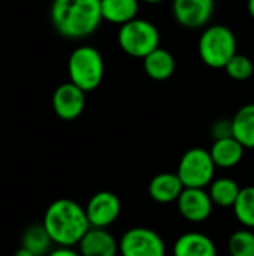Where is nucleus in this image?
Returning a JSON list of instances; mask_svg holds the SVG:
<instances>
[{
	"instance_id": "f257e3e1",
	"label": "nucleus",
	"mask_w": 254,
	"mask_h": 256,
	"mask_svg": "<svg viewBox=\"0 0 254 256\" xmlns=\"http://www.w3.org/2000/svg\"><path fill=\"white\" fill-rule=\"evenodd\" d=\"M51 21L63 38L84 39L103 21L100 0H54Z\"/></svg>"
},
{
	"instance_id": "f03ea898",
	"label": "nucleus",
	"mask_w": 254,
	"mask_h": 256,
	"mask_svg": "<svg viewBox=\"0 0 254 256\" xmlns=\"http://www.w3.org/2000/svg\"><path fill=\"white\" fill-rule=\"evenodd\" d=\"M42 225L48 231L51 240L61 248L79 244L91 228L85 208L67 198L57 200L46 208Z\"/></svg>"
},
{
	"instance_id": "7ed1b4c3",
	"label": "nucleus",
	"mask_w": 254,
	"mask_h": 256,
	"mask_svg": "<svg viewBox=\"0 0 254 256\" xmlns=\"http://www.w3.org/2000/svg\"><path fill=\"white\" fill-rule=\"evenodd\" d=\"M237 38L234 32L222 24L207 27L198 42V52L204 64L211 69H225L237 54Z\"/></svg>"
},
{
	"instance_id": "20e7f679",
	"label": "nucleus",
	"mask_w": 254,
	"mask_h": 256,
	"mask_svg": "<svg viewBox=\"0 0 254 256\" xmlns=\"http://www.w3.org/2000/svg\"><path fill=\"white\" fill-rule=\"evenodd\" d=\"M67 72L70 82L84 90L85 93L96 90L105 75V63L102 54L93 46L76 48L67 62Z\"/></svg>"
},
{
	"instance_id": "39448f33",
	"label": "nucleus",
	"mask_w": 254,
	"mask_h": 256,
	"mask_svg": "<svg viewBox=\"0 0 254 256\" xmlns=\"http://www.w3.org/2000/svg\"><path fill=\"white\" fill-rule=\"evenodd\" d=\"M118 45L130 57L145 58L160 46V32L148 20L135 18L118 30Z\"/></svg>"
},
{
	"instance_id": "423d86ee",
	"label": "nucleus",
	"mask_w": 254,
	"mask_h": 256,
	"mask_svg": "<svg viewBox=\"0 0 254 256\" xmlns=\"http://www.w3.org/2000/svg\"><path fill=\"white\" fill-rule=\"evenodd\" d=\"M216 164L208 150L195 147L187 150L178 164L177 176L184 188L205 189L214 180Z\"/></svg>"
},
{
	"instance_id": "0eeeda50",
	"label": "nucleus",
	"mask_w": 254,
	"mask_h": 256,
	"mask_svg": "<svg viewBox=\"0 0 254 256\" xmlns=\"http://www.w3.org/2000/svg\"><path fill=\"white\" fill-rule=\"evenodd\" d=\"M121 256H166L163 238L148 228H132L120 240Z\"/></svg>"
},
{
	"instance_id": "6e6552de",
	"label": "nucleus",
	"mask_w": 254,
	"mask_h": 256,
	"mask_svg": "<svg viewBox=\"0 0 254 256\" xmlns=\"http://www.w3.org/2000/svg\"><path fill=\"white\" fill-rule=\"evenodd\" d=\"M85 213L91 228L106 230L120 218L121 201L112 192H97L90 198L85 207Z\"/></svg>"
},
{
	"instance_id": "1a4fd4ad",
	"label": "nucleus",
	"mask_w": 254,
	"mask_h": 256,
	"mask_svg": "<svg viewBox=\"0 0 254 256\" xmlns=\"http://www.w3.org/2000/svg\"><path fill=\"white\" fill-rule=\"evenodd\" d=\"M214 0H174L172 15L184 28H202L213 18Z\"/></svg>"
},
{
	"instance_id": "9d476101",
	"label": "nucleus",
	"mask_w": 254,
	"mask_h": 256,
	"mask_svg": "<svg viewBox=\"0 0 254 256\" xmlns=\"http://www.w3.org/2000/svg\"><path fill=\"white\" fill-rule=\"evenodd\" d=\"M85 92L73 82L58 86L52 94V110L55 116L64 122L76 120L85 110Z\"/></svg>"
},
{
	"instance_id": "9b49d317",
	"label": "nucleus",
	"mask_w": 254,
	"mask_h": 256,
	"mask_svg": "<svg viewBox=\"0 0 254 256\" xmlns=\"http://www.w3.org/2000/svg\"><path fill=\"white\" fill-rule=\"evenodd\" d=\"M178 212L180 214L193 224L205 222L213 212V201L205 189H195V188H184L178 201Z\"/></svg>"
},
{
	"instance_id": "f8f14e48",
	"label": "nucleus",
	"mask_w": 254,
	"mask_h": 256,
	"mask_svg": "<svg viewBox=\"0 0 254 256\" xmlns=\"http://www.w3.org/2000/svg\"><path fill=\"white\" fill-rule=\"evenodd\" d=\"M78 246L82 256H117L120 252V244L103 228H90Z\"/></svg>"
},
{
	"instance_id": "ddd939ff",
	"label": "nucleus",
	"mask_w": 254,
	"mask_h": 256,
	"mask_svg": "<svg viewBox=\"0 0 254 256\" xmlns=\"http://www.w3.org/2000/svg\"><path fill=\"white\" fill-rule=\"evenodd\" d=\"M184 190V186L180 180V177L172 172H162L153 177L148 186V194L154 202L159 204H171L177 202L181 192Z\"/></svg>"
},
{
	"instance_id": "4468645a",
	"label": "nucleus",
	"mask_w": 254,
	"mask_h": 256,
	"mask_svg": "<svg viewBox=\"0 0 254 256\" xmlns=\"http://www.w3.org/2000/svg\"><path fill=\"white\" fill-rule=\"evenodd\" d=\"M174 256H217L214 242L201 232H186L174 244Z\"/></svg>"
},
{
	"instance_id": "2eb2a0df",
	"label": "nucleus",
	"mask_w": 254,
	"mask_h": 256,
	"mask_svg": "<svg viewBox=\"0 0 254 256\" xmlns=\"http://www.w3.org/2000/svg\"><path fill=\"white\" fill-rule=\"evenodd\" d=\"M244 150L246 148L234 136H228L216 140L210 148V154L217 168L229 170L237 166L243 160Z\"/></svg>"
},
{
	"instance_id": "dca6fc26",
	"label": "nucleus",
	"mask_w": 254,
	"mask_h": 256,
	"mask_svg": "<svg viewBox=\"0 0 254 256\" xmlns=\"http://www.w3.org/2000/svg\"><path fill=\"white\" fill-rule=\"evenodd\" d=\"M102 18L111 24L124 26L138 18L139 2L138 0H100Z\"/></svg>"
},
{
	"instance_id": "f3484780",
	"label": "nucleus",
	"mask_w": 254,
	"mask_h": 256,
	"mask_svg": "<svg viewBox=\"0 0 254 256\" xmlns=\"http://www.w3.org/2000/svg\"><path fill=\"white\" fill-rule=\"evenodd\" d=\"M144 70L154 81H166L175 72V58L168 50L159 46L144 58Z\"/></svg>"
},
{
	"instance_id": "a211bd4d",
	"label": "nucleus",
	"mask_w": 254,
	"mask_h": 256,
	"mask_svg": "<svg viewBox=\"0 0 254 256\" xmlns=\"http://www.w3.org/2000/svg\"><path fill=\"white\" fill-rule=\"evenodd\" d=\"M231 120L232 136L244 148H254V104L241 106Z\"/></svg>"
},
{
	"instance_id": "6ab92c4d",
	"label": "nucleus",
	"mask_w": 254,
	"mask_h": 256,
	"mask_svg": "<svg viewBox=\"0 0 254 256\" xmlns=\"http://www.w3.org/2000/svg\"><path fill=\"white\" fill-rule=\"evenodd\" d=\"M54 242L51 240L48 231L43 225H31L28 226L21 238V248L28 250L34 256H46L49 254L51 244Z\"/></svg>"
},
{
	"instance_id": "aec40b11",
	"label": "nucleus",
	"mask_w": 254,
	"mask_h": 256,
	"mask_svg": "<svg viewBox=\"0 0 254 256\" xmlns=\"http://www.w3.org/2000/svg\"><path fill=\"white\" fill-rule=\"evenodd\" d=\"M240 192H241V188L238 186L235 180L223 177V178L213 180V183L210 184L208 194L214 206L228 208V207H234Z\"/></svg>"
},
{
	"instance_id": "412c9836",
	"label": "nucleus",
	"mask_w": 254,
	"mask_h": 256,
	"mask_svg": "<svg viewBox=\"0 0 254 256\" xmlns=\"http://www.w3.org/2000/svg\"><path fill=\"white\" fill-rule=\"evenodd\" d=\"M232 208L237 220L243 226L254 230V186L241 189Z\"/></svg>"
},
{
	"instance_id": "4be33fe9",
	"label": "nucleus",
	"mask_w": 254,
	"mask_h": 256,
	"mask_svg": "<svg viewBox=\"0 0 254 256\" xmlns=\"http://www.w3.org/2000/svg\"><path fill=\"white\" fill-rule=\"evenodd\" d=\"M231 256H254V234L247 230L235 231L228 242Z\"/></svg>"
},
{
	"instance_id": "5701e85b",
	"label": "nucleus",
	"mask_w": 254,
	"mask_h": 256,
	"mask_svg": "<svg viewBox=\"0 0 254 256\" xmlns=\"http://www.w3.org/2000/svg\"><path fill=\"white\" fill-rule=\"evenodd\" d=\"M225 72L229 78H232L235 81H247L249 78L253 76L254 64L247 56L237 52L231 58V62L226 64Z\"/></svg>"
},
{
	"instance_id": "b1692460",
	"label": "nucleus",
	"mask_w": 254,
	"mask_h": 256,
	"mask_svg": "<svg viewBox=\"0 0 254 256\" xmlns=\"http://www.w3.org/2000/svg\"><path fill=\"white\" fill-rule=\"evenodd\" d=\"M211 135H213L214 141L232 136V120L220 118V120L214 122V124L211 126Z\"/></svg>"
},
{
	"instance_id": "393cba45",
	"label": "nucleus",
	"mask_w": 254,
	"mask_h": 256,
	"mask_svg": "<svg viewBox=\"0 0 254 256\" xmlns=\"http://www.w3.org/2000/svg\"><path fill=\"white\" fill-rule=\"evenodd\" d=\"M46 256H82L79 252H75L72 248H58L52 252H49Z\"/></svg>"
},
{
	"instance_id": "a878e982",
	"label": "nucleus",
	"mask_w": 254,
	"mask_h": 256,
	"mask_svg": "<svg viewBox=\"0 0 254 256\" xmlns=\"http://www.w3.org/2000/svg\"><path fill=\"white\" fill-rule=\"evenodd\" d=\"M247 12L254 20V0H247Z\"/></svg>"
},
{
	"instance_id": "bb28decb",
	"label": "nucleus",
	"mask_w": 254,
	"mask_h": 256,
	"mask_svg": "<svg viewBox=\"0 0 254 256\" xmlns=\"http://www.w3.org/2000/svg\"><path fill=\"white\" fill-rule=\"evenodd\" d=\"M13 256H34V255H33V254H30L28 250H25L24 248H19V249L15 252V255Z\"/></svg>"
},
{
	"instance_id": "cd10ccee",
	"label": "nucleus",
	"mask_w": 254,
	"mask_h": 256,
	"mask_svg": "<svg viewBox=\"0 0 254 256\" xmlns=\"http://www.w3.org/2000/svg\"><path fill=\"white\" fill-rule=\"evenodd\" d=\"M145 3H150V4H157V3H162L165 0H144Z\"/></svg>"
},
{
	"instance_id": "c85d7f7f",
	"label": "nucleus",
	"mask_w": 254,
	"mask_h": 256,
	"mask_svg": "<svg viewBox=\"0 0 254 256\" xmlns=\"http://www.w3.org/2000/svg\"><path fill=\"white\" fill-rule=\"evenodd\" d=\"M214 2H226V0H214Z\"/></svg>"
}]
</instances>
